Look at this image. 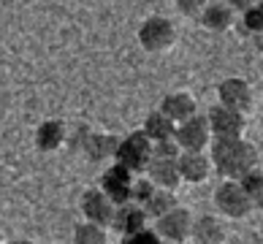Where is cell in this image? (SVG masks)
Here are the masks:
<instances>
[{
	"instance_id": "277c9868",
	"label": "cell",
	"mask_w": 263,
	"mask_h": 244,
	"mask_svg": "<svg viewBox=\"0 0 263 244\" xmlns=\"http://www.w3.org/2000/svg\"><path fill=\"white\" fill-rule=\"evenodd\" d=\"M214 207L228 220H245L252 212V201L247 198V193L241 190L236 179H222L220 187L214 190Z\"/></svg>"
},
{
	"instance_id": "ffe728a7",
	"label": "cell",
	"mask_w": 263,
	"mask_h": 244,
	"mask_svg": "<svg viewBox=\"0 0 263 244\" xmlns=\"http://www.w3.org/2000/svg\"><path fill=\"white\" fill-rule=\"evenodd\" d=\"M73 241L76 244H106L109 241V228L98 226L92 220H82L73 228Z\"/></svg>"
},
{
	"instance_id": "ba28073f",
	"label": "cell",
	"mask_w": 263,
	"mask_h": 244,
	"mask_svg": "<svg viewBox=\"0 0 263 244\" xmlns=\"http://www.w3.org/2000/svg\"><path fill=\"white\" fill-rule=\"evenodd\" d=\"M217 103L228 106V109H236L241 114H250L252 106H255V92L247 79L241 76H228L217 84Z\"/></svg>"
},
{
	"instance_id": "d4e9b609",
	"label": "cell",
	"mask_w": 263,
	"mask_h": 244,
	"mask_svg": "<svg viewBox=\"0 0 263 244\" xmlns=\"http://www.w3.org/2000/svg\"><path fill=\"white\" fill-rule=\"evenodd\" d=\"M174 6L182 16H198L201 8L206 6V0H174Z\"/></svg>"
},
{
	"instance_id": "8992f818",
	"label": "cell",
	"mask_w": 263,
	"mask_h": 244,
	"mask_svg": "<svg viewBox=\"0 0 263 244\" xmlns=\"http://www.w3.org/2000/svg\"><path fill=\"white\" fill-rule=\"evenodd\" d=\"M174 141H177L179 149H184V152L206 149L209 141H212V130H209L206 117H201L196 111L193 117H187V120L177 122V128H174Z\"/></svg>"
},
{
	"instance_id": "6da1fadb",
	"label": "cell",
	"mask_w": 263,
	"mask_h": 244,
	"mask_svg": "<svg viewBox=\"0 0 263 244\" xmlns=\"http://www.w3.org/2000/svg\"><path fill=\"white\" fill-rule=\"evenodd\" d=\"M206 155L212 160L214 174H220L222 179H239L252 165H258V149L245 136H236V139H212L206 146Z\"/></svg>"
},
{
	"instance_id": "2e32d148",
	"label": "cell",
	"mask_w": 263,
	"mask_h": 244,
	"mask_svg": "<svg viewBox=\"0 0 263 244\" xmlns=\"http://www.w3.org/2000/svg\"><path fill=\"white\" fill-rule=\"evenodd\" d=\"M117 144H120V136L90 130V136H87V141H84V149H82V152H84L92 163H106V160H114Z\"/></svg>"
},
{
	"instance_id": "9c48e42d",
	"label": "cell",
	"mask_w": 263,
	"mask_h": 244,
	"mask_svg": "<svg viewBox=\"0 0 263 244\" xmlns=\"http://www.w3.org/2000/svg\"><path fill=\"white\" fill-rule=\"evenodd\" d=\"M177 168H179V179L184 184H203L214 174L206 149H196V152L182 149L179 158H177Z\"/></svg>"
},
{
	"instance_id": "e0dca14e",
	"label": "cell",
	"mask_w": 263,
	"mask_h": 244,
	"mask_svg": "<svg viewBox=\"0 0 263 244\" xmlns=\"http://www.w3.org/2000/svg\"><path fill=\"white\" fill-rule=\"evenodd\" d=\"M190 239L198 241V244H222V241H226V226H222L217 217H212V214L193 217Z\"/></svg>"
},
{
	"instance_id": "4316f807",
	"label": "cell",
	"mask_w": 263,
	"mask_h": 244,
	"mask_svg": "<svg viewBox=\"0 0 263 244\" xmlns=\"http://www.w3.org/2000/svg\"><path fill=\"white\" fill-rule=\"evenodd\" d=\"M226 3H228V6H231L233 11H236V14H239V11H245L247 6H252V3H258V0H226Z\"/></svg>"
},
{
	"instance_id": "7402d4cb",
	"label": "cell",
	"mask_w": 263,
	"mask_h": 244,
	"mask_svg": "<svg viewBox=\"0 0 263 244\" xmlns=\"http://www.w3.org/2000/svg\"><path fill=\"white\" fill-rule=\"evenodd\" d=\"M239 14H241V27H245V33L260 35V30H263V6H260V0L247 6L245 11H239Z\"/></svg>"
},
{
	"instance_id": "30bf717a",
	"label": "cell",
	"mask_w": 263,
	"mask_h": 244,
	"mask_svg": "<svg viewBox=\"0 0 263 244\" xmlns=\"http://www.w3.org/2000/svg\"><path fill=\"white\" fill-rule=\"evenodd\" d=\"M133 177H136L133 171H128L125 165H120L114 160L109 168L101 174L98 187L109 195L114 203H125V201H130V182H133Z\"/></svg>"
},
{
	"instance_id": "d6986e66",
	"label": "cell",
	"mask_w": 263,
	"mask_h": 244,
	"mask_svg": "<svg viewBox=\"0 0 263 244\" xmlns=\"http://www.w3.org/2000/svg\"><path fill=\"white\" fill-rule=\"evenodd\" d=\"M177 207V195H174V190L168 187H155L149 195H147V201L141 203V209L144 214H147V220H155V217H160V214H165L168 209Z\"/></svg>"
},
{
	"instance_id": "484cf974",
	"label": "cell",
	"mask_w": 263,
	"mask_h": 244,
	"mask_svg": "<svg viewBox=\"0 0 263 244\" xmlns=\"http://www.w3.org/2000/svg\"><path fill=\"white\" fill-rule=\"evenodd\" d=\"M90 125H79L76 128V133H73V141H71V146L73 149H84V141H87V136H90Z\"/></svg>"
},
{
	"instance_id": "5b68a950",
	"label": "cell",
	"mask_w": 263,
	"mask_h": 244,
	"mask_svg": "<svg viewBox=\"0 0 263 244\" xmlns=\"http://www.w3.org/2000/svg\"><path fill=\"white\" fill-rule=\"evenodd\" d=\"M212 139H236V136H245L247 130V114H241L236 109H228V106H212L206 114Z\"/></svg>"
},
{
	"instance_id": "9a60e30c",
	"label": "cell",
	"mask_w": 263,
	"mask_h": 244,
	"mask_svg": "<svg viewBox=\"0 0 263 244\" xmlns=\"http://www.w3.org/2000/svg\"><path fill=\"white\" fill-rule=\"evenodd\" d=\"M158 109L168 117V120L182 122V120H187V117H193V114L198 111V101L190 92L179 90V92H168V95H165Z\"/></svg>"
},
{
	"instance_id": "7a4b0ae2",
	"label": "cell",
	"mask_w": 263,
	"mask_h": 244,
	"mask_svg": "<svg viewBox=\"0 0 263 244\" xmlns=\"http://www.w3.org/2000/svg\"><path fill=\"white\" fill-rule=\"evenodd\" d=\"M136 35H139L141 49L149 54L168 52V49L177 44V27H174V22L168 16H160V14H152V16L144 19Z\"/></svg>"
},
{
	"instance_id": "7c38bea8",
	"label": "cell",
	"mask_w": 263,
	"mask_h": 244,
	"mask_svg": "<svg viewBox=\"0 0 263 244\" xmlns=\"http://www.w3.org/2000/svg\"><path fill=\"white\" fill-rule=\"evenodd\" d=\"M203 30L209 33H228L233 22H236V11L226 3V0H206V6L201 8V14L196 16Z\"/></svg>"
},
{
	"instance_id": "8fae6325",
	"label": "cell",
	"mask_w": 263,
	"mask_h": 244,
	"mask_svg": "<svg viewBox=\"0 0 263 244\" xmlns=\"http://www.w3.org/2000/svg\"><path fill=\"white\" fill-rule=\"evenodd\" d=\"M114 207L117 203L106 195L101 187H90L82 193V201H79V209H82V217L84 220H92L98 226H106L109 228L111 222V214H114Z\"/></svg>"
},
{
	"instance_id": "5bb4252c",
	"label": "cell",
	"mask_w": 263,
	"mask_h": 244,
	"mask_svg": "<svg viewBox=\"0 0 263 244\" xmlns=\"http://www.w3.org/2000/svg\"><path fill=\"white\" fill-rule=\"evenodd\" d=\"M35 149L44 152V155H52L57 152L60 146L68 141V128L63 120H44L41 125L35 128Z\"/></svg>"
},
{
	"instance_id": "ac0fdd59",
	"label": "cell",
	"mask_w": 263,
	"mask_h": 244,
	"mask_svg": "<svg viewBox=\"0 0 263 244\" xmlns=\"http://www.w3.org/2000/svg\"><path fill=\"white\" fill-rule=\"evenodd\" d=\"M174 128H177V122L168 120L160 109H155L147 114V120H144V133H147V139L155 144V141H165V139H174Z\"/></svg>"
},
{
	"instance_id": "44dd1931",
	"label": "cell",
	"mask_w": 263,
	"mask_h": 244,
	"mask_svg": "<svg viewBox=\"0 0 263 244\" xmlns=\"http://www.w3.org/2000/svg\"><path fill=\"white\" fill-rule=\"evenodd\" d=\"M236 182L241 184V190H245L247 198L252 201V209H260V203H263V174H260L258 165H252L250 171H245Z\"/></svg>"
},
{
	"instance_id": "3957f363",
	"label": "cell",
	"mask_w": 263,
	"mask_h": 244,
	"mask_svg": "<svg viewBox=\"0 0 263 244\" xmlns=\"http://www.w3.org/2000/svg\"><path fill=\"white\" fill-rule=\"evenodd\" d=\"M149 155H152V141L147 139V133L133 130V133L125 136V139H120L117 152H114V160L120 165H125L128 171H133V174H141L147 160H149Z\"/></svg>"
},
{
	"instance_id": "603a6c76",
	"label": "cell",
	"mask_w": 263,
	"mask_h": 244,
	"mask_svg": "<svg viewBox=\"0 0 263 244\" xmlns=\"http://www.w3.org/2000/svg\"><path fill=\"white\" fill-rule=\"evenodd\" d=\"M155 187H158V184H155V182H152L144 171H141V174H136L133 182H130V201L144 203V201H147V195H149Z\"/></svg>"
},
{
	"instance_id": "cb8c5ba5",
	"label": "cell",
	"mask_w": 263,
	"mask_h": 244,
	"mask_svg": "<svg viewBox=\"0 0 263 244\" xmlns=\"http://www.w3.org/2000/svg\"><path fill=\"white\" fill-rule=\"evenodd\" d=\"M122 244H163V239L158 236V231L149 228V226H141L139 231L122 236Z\"/></svg>"
},
{
	"instance_id": "52a82bcc",
	"label": "cell",
	"mask_w": 263,
	"mask_h": 244,
	"mask_svg": "<svg viewBox=\"0 0 263 244\" xmlns=\"http://www.w3.org/2000/svg\"><path fill=\"white\" fill-rule=\"evenodd\" d=\"M190 226H193V214L184 209V207H174L168 209L165 214L160 217H155V231H158V236L163 241H171V244H182L190 239Z\"/></svg>"
},
{
	"instance_id": "83f0119b",
	"label": "cell",
	"mask_w": 263,
	"mask_h": 244,
	"mask_svg": "<svg viewBox=\"0 0 263 244\" xmlns=\"http://www.w3.org/2000/svg\"><path fill=\"white\" fill-rule=\"evenodd\" d=\"M0 241H3V231H0Z\"/></svg>"
},
{
	"instance_id": "4fadbf2b",
	"label": "cell",
	"mask_w": 263,
	"mask_h": 244,
	"mask_svg": "<svg viewBox=\"0 0 263 244\" xmlns=\"http://www.w3.org/2000/svg\"><path fill=\"white\" fill-rule=\"evenodd\" d=\"M141 226H147V214H144L141 203L136 201H125V203H117L114 214H111V222L109 228H114L120 236H128V233L139 231Z\"/></svg>"
}]
</instances>
